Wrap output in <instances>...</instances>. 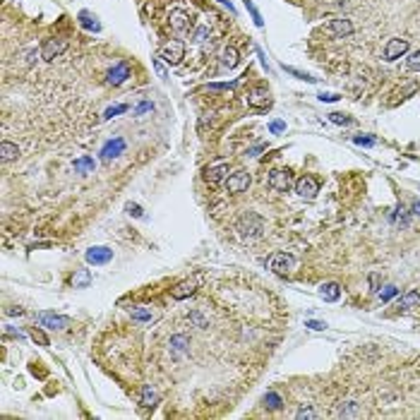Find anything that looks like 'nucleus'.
Instances as JSON below:
<instances>
[{
  "instance_id": "nucleus-49",
  "label": "nucleus",
  "mask_w": 420,
  "mask_h": 420,
  "mask_svg": "<svg viewBox=\"0 0 420 420\" xmlns=\"http://www.w3.org/2000/svg\"><path fill=\"white\" fill-rule=\"evenodd\" d=\"M413 214H420V200H416V202H413Z\"/></svg>"
},
{
  "instance_id": "nucleus-27",
  "label": "nucleus",
  "mask_w": 420,
  "mask_h": 420,
  "mask_svg": "<svg viewBox=\"0 0 420 420\" xmlns=\"http://www.w3.org/2000/svg\"><path fill=\"white\" fill-rule=\"evenodd\" d=\"M94 159L92 156H82V159H75V171L77 173H92L94 171Z\"/></svg>"
},
{
  "instance_id": "nucleus-37",
  "label": "nucleus",
  "mask_w": 420,
  "mask_h": 420,
  "mask_svg": "<svg viewBox=\"0 0 420 420\" xmlns=\"http://www.w3.org/2000/svg\"><path fill=\"white\" fill-rule=\"evenodd\" d=\"M353 142H355V144H358V147H375V142H377V139H375V137H353Z\"/></svg>"
},
{
  "instance_id": "nucleus-39",
  "label": "nucleus",
  "mask_w": 420,
  "mask_h": 420,
  "mask_svg": "<svg viewBox=\"0 0 420 420\" xmlns=\"http://www.w3.org/2000/svg\"><path fill=\"white\" fill-rule=\"evenodd\" d=\"M284 70H286V72H291V75H296L298 80H305V82H315V77H310L308 72H300V70H296V68H286V65H284Z\"/></svg>"
},
{
  "instance_id": "nucleus-23",
  "label": "nucleus",
  "mask_w": 420,
  "mask_h": 420,
  "mask_svg": "<svg viewBox=\"0 0 420 420\" xmlns=\"http://www.w3.org/2000/svg\"><path fill=\"white\" fill-rule=\"evenodd\" d=\"M89 284H92V271L89 269L75 271V276H72V286H75V288H87Z\"/></svg>"
},
{
  "instance_id": "nucleus-36",
  "label": "nucleus",
  "mask_w": 420,
  "mask_h": 420,
  "mask_svg": "<svg viewBox=\"0 0 420 420\" xmlns=\"http://www.w3.org/2000/svg\"><path fill=\"white\" fill-rule=\"evenodd\" d=\"M151 65H154L156 75H159L161 80H166V77H168V70H166V65L161 63V58H151Z\"/></svg>"
},
{
  "instance_id": "nucleus-31",
  "label": "nucleus",
  "mask_w": 420,
  "mask_h": 420,
  "mask_svg": "<svg viewBox=\"0 0 420 420\" xmlns=\"http://www.w3.org/2000/svg\"><path fill=\"white\" fill-rule=\"evenodd\" d=\"M125 110H127V106H125V104H115V106L106 108V113H104V120H110V118L120 115V113H125Z\"/></svg>"
},
{
  "instance_id": "nucleus-43",
  "label": "nucleus",
  "mask_w": 420,
  "mask_h": 420,
  "mask_svg": "<svg viewBox=\"0 0 420 420\" xmlns=\"http://www.w3.org/2000/svg\"><path fill=\"white\" fill-rule=\"evenodd\" d=\"M269 130L274 132V135H281V132H286V122L284 120H274L269 125Z\"/></svg>"
},
{
  "instance_id": "nucleus-17",
  "label": "nucleus",
  "mask_w": 420,
  "mask_h": 420,
  "mask_svg": "<svg viewBox=\"0 0 420 420\" xmlns=\"http://www.w3.org/2000/svg\"><path fill=\"white\" fill-rule=\"evenodd\" d=\"M360 416H363V411L355 401H343L336 411V418H360Z\"/></svg>"
},
{
  "instance_id": "nucleus-13",
  "label": "nucleus",
  "mask_w": 420,
  "mask_h": 420,
  "mask_svg": "<svg viewBox=\"0 0 420 420\" xmlns=\"http://www.w3.org/2000/svg\"><path fill=\"white\" fill-rule=\"evenodd\" d=\"M269 267L274 274H281V276H284V274H288V271L293 269V257L286 255V252H276V255L271 257Z\"/></svg>"
},
{
  "instance_id": "nucleus-19",
  "label": "nucleus",
  "mask_w": 420,
  "mask_h": 420,
  "mask_svg": "<svg viewBox=\"0 0 420 420\" xmlns=\"http://www.w3.org/2000/svg\"><path fill=\"white\" fill-rule=\"evenodd\" d=\"M319 296H322L326 303H334V300L341 298V286L339 284H322L319 286Z\"/></svg>"
},
{
  "instance_id": "nucleus-15",
  "label": "nucleus",
  "mask_w": 420,
  "mask_h": 420,
  "mask_svg": "<svg viewBox=\"0 0 420 420\" xmlns=\"http://www.w3.org/2000/svg\"><path fill=\"white\" fill-rule=\"evenodd\" d=\"M228 178V163H216V166H209L204 171V180L207 183H221Z\"/></svg>"
},
{
  "instance_id": "nucleus-14",
  "label": "nucleus",
  "mask_w": 420,
  "mask_h": 420,
  "mask_svg": "<svg viewBox=\"0 0 420 420\" xmlns=\"http://www.w3.org/2000/svg\"><path fill=\"white\" fill-rule=\"evenodd\" d=\"M127 77H130V65L122 60V63L115 65V68H110V72L106 75V82H108L110 87H118V84H122Z\"/></svg>"
},
{
  "instance_id": "nucleus-9",
  "label": "nucleus",
  "mask_w": 420,
  "mask_h": 420,
  "mask_svg": "<svg viewBox=\"0 0 420 420\" xmlns=\"http://www.w3.org/2000/svg\"><path fill=\"white\" fill-rule=\"evenodd\" d=\"M296 192H298L303 200H315L317 192H319V183L312 176H303L298 183H296Z\"/></svg>"
},
{
  "instance_id": "nucleus-33",
  "label": "nucleus",
  "mask_w": 420,
  "mask_h": 420,
  "mask_svg": "<svg viewBox=\"0 0 420 420\" xmlns=\"http://www.w3.org/2000/svg\"><path fill=\"white\" fill-rule=\"evenodd\" d=\"M29 336H31V339H34V341H36L39 346H48V336H46V334L41 331L39 326H34V329L29 331Z\"/></svg>"
},
{
  "instance_id": "nucleus-45",
  "label": "nucleus",
  "mask_w": 420,
  "mask_h": 420,
  "mask_svg": "<svg viewBox=\"0 0 420 420\" xmlns=\"http://www.w3.org/2000/svg\"><path fill=\"white\" fill-rule=\"evenodd\" d=\"M190 319H192V322H195L197 326H207V322H204V317H202V315H197V312H192V315H190Z\"/></svg>"
},
{
  "instance_id": "nucleus-32",
  "label": "nucleus",
  "mask_w": 420,
  "mask_h": 420,
  "mask_svg": "<svg viewBox=\"0 0 420 420\" xmlns=\"http://www.w3.org/2000/svg\"><path fill=\"white\" fill-rule=\"evenodd\" d=\"M296 418H298V420H305V418L315 420V418H317V411H315L312 406H300L298 413H296Z\"/></svg>"
},
{
  "instance_id": "nucleus-1",
  "label": "nucleus",
  "mask_w": 420,
  "mask_h": 420,
  "mask_svg": "<svg viewBox=\"0 0 420 420\" xmlns=\"http://www.w3.org/2000/svg\"><path fill=\"white\" fill-rule=\"evenodd\" d=\"M235 228L240 230V235H245V238H259L264 233V218L255 214V211H247V214L238 218Z\"/></svg>"
},
{
  "instance_id": "nucleus-6",
  "label": "nucleus",
  "mask_w": 420,
  "mask_h": 420,
  "mask_svg": "<svg viewBox=\"0 0 420 420\" xmlns=\"http://www.w3.org/2000/svg\"><path fill=\"white\" fill-rule=\"evenodd\" d=\"M247 106L255 110H267L271 106V94L264 87H255V89L247 94Z\"/></svg>"
},
{
  "instance_id": "nucleus-47",
  "label": "nucleus",
  "mask_w": 420,
  "mask_h": 420,
  "mask_svg": "<svg viewBox=\"0 0 420 420\" xmlns=\"http://www.w3.org/2000/svg\"><path fill=\"white\" fill-rule=\"evenodd\" d=\"M218 2H221L223 7H228L230 12H235V7H233V2H230V0H218Z\"/></svg>"
},
{
  "instance_id": "nucleus-38",
  "label": "nucleus",
  "mask_w": 420,
  "mask_h": 420,
  "mask_svg": "<svg viewBox=\"0 0 420 420\" xmlns=\"http://www.w3.org/2000/svg\"><path fill=\"white\" fill-rule=\"evenodd\" d=\"M408 70H413V72H418L420 70V51L411 53V58H408Z\"/></svg>"
},
{
  "instance_id": "nucleus-16",
  "label": "nucleus",
  "mask_w": 420,
  "mask_h": 420,
  "mask_svg": "<svg viewBox=\"0 0 420 420\" xmlns=\"http://www.w3.org/2000/svg\"><path fill=\"white\" fill-rule=\"evenodd\" d=\"M195 291H197L195 281H183V284H178L171 291V296H173V300H185V298H190V296H195Z\"/></svg>"
},
{
  "instance_id": "nucleus-30",
  "label": "nucleus",
  "mask_w": 420,
  "mask_h": 420,
  "mask_svg": "<svg viewBox=\"0 0 420 420\" xmlns=\"http://www.w3.org/2000/svg\"><path fill=\"white\" fill-rule=\"evenodd\" d=\"M245 7H247V12L252 14L255 24H257V27H262V24H264V19H262V14H259V10L255 7V2H252V0H245Z\"/></svg>"
},
{
  "instance_id": "nucleus-48",
  "label": "nucleus",
  "mask_w": 420,
  "mask_h": 420,
  "mask_svg": "<svg viewBox=\"0 0 420 420\" xmlns=\"http://www.w3.org/2000/svg\"><path fill=\"white\" fill-rule=\"evenodd\" d=\"M7 315H24L22 308H12V310H7Z\"/></svg>"
},
{
  "instance_id": "nucleus-29",
  "label": "nucleus",
  "mask_w": 420,
  "mask_h": 420,
  "mask_svg": "<svg viewBox=\"0 0 420 420\" xmlns=\"http://www.w3.org/2000/svg\"><path fill=\"white\" fill-rule=\"evenodd\" d=\"M418 300H420V293L418 291H411V293H406L404 298H399V308H401V310H408V308L418 305Z\"/></svg>"
},
{
  "instance_id": "nucleus-22",
  "label": "nucleus",
  "mask_w": 420,
  "mask_h": 420,
  "mask_svg": "<svg viewBox=\"0 0 420 420\" xmlns=\"http://www.w3.org/2000/svg\"><path fill=\"white\" fill-rule=\"evenodd\" d=\"M238 60H240V55H238V51L233 48V46H226L223 51H221V63H223V68H235L238 65Z\"/></svg>"
},
{
  "instance_id": "nucleus-5",
  "label": "nucleus",
  "mask_w": 420,
  "mask_h": 420,
  "mask_svg": "<svg viewBox=\"0 0 420 420\" xmlns=\"http://www.w3.org/2000/svg\"><path fill=\"white\" fill-rule=\"evenodd\" d=\"M271 190L276 192H288L293 188V178H291V171H271L269 178H267Z\"/></svg>"
},
{
  "instance_id": "nucleus-46",
  "label": "nucleus",
  "mask_w": 420,
  "mask_h": 420,
  "mask_svg": "<svg viewBox=\"0 0 420 420\" xmlns=\"http://www.w3.org/2000/svg\"><path fill=\"white\" fill-rule=\"evenodd\" d=\"M207 34H209V29H207V27H200L197 31H195V41H202L204 36H207Z\"/></svg>"
},
{
  "instance_id": "nucleus-2",
  "label": "nucleus",
  "mask_w": 420,
  "mask_h": 420,
  "mask_svg": "<svg viewBox=\"0 0 420 420\" xmlns=\"http://www.w3.org/2000/svg\"><path fill=\"white\" fill-rule=\"evenodd\" d=\"M319 31L326 39H343V36H351L353 34V22L351 19H329Z\"/></svg>"
},
{
  "instance_id": "nucleus-25",
  "label": "nucleus",
  "mask_w": 420,
  "mask_h": 420,
  "mask_svg": "<svg viewBox=\"0 0 420 420\" xmlns=\"http://www.w3.org/2000/svg\"><path fill=\"white\" fill-rule=\"evenodd\" d=\"M130 317L137 319V322H149L154 315H151V308H147V305H137V308L130 310Z\"/></svg>"
},
{
  "instance_id": "nucleus-24",
  "label": "nucleus",
  "mask_w": 420,
  "mask_h": 420,
  "mask_svg": "<svg viewBox=\"0 0 420 420\" xmlns=\"http://www.w3.org/2000/svg\"><path fill=\"white\" fill-rule=\"evenodd\" d=\"M80 24H82V29H87V31H99V29H101L99 19H96L92 12H80Z\"/></svg>"
},
{
  "instance_id": "nucleus-44",
  "label": "nucleus",
  "mask_w": 420,
  "mask_h": 420,
  "mask_svg": "<svg viewBox=\"0 0 420 420\" xmlns=\"http://www.w3.org/2000/svg\"><path fill=\"white\" fill-rule=\"evenodd\" d=\"M305 326H310V329H315V331H324V329H326L324 322H317V319H310V322H305Z\"/></svg>"
},
{
  "instance_id": "nucleus-4",
  "label": "nucleus",
  "mask_w": 420,
  "mask_h": 420,
  "mask_svg": "<svg viewBox=\"0 0 420 420\" xmlns=\"http://www.w3.org/2000/svg\"><path fill=\"white\" fill-rule=\"evenodd\" d=\"M65 48H68V41H65V39H58V36L46 39V43L41 46V58L51 63V60H55L58 55L65 53Z\"/></svg>"
},
{
  "instance_id": "nucleus-35",
  "label": "nucleus",
  "mask_w": 420,
  "mask_h": 420,
  "mask_svg": "<svg viewBox=\"0 0 420 420\" xmlns=\"http://www.w3.org/2000/svg\"><path fill=\"white\" fill-rule=\"evenodd\" d=\"M329 120L336 122V125H351L353 118L351 115H343V113H329Z\"/></svg>"
},
{
  "instance_id": "nucleus-8",
  "label": "nucleus",
  "mask_w": 420,
  "mask_h": 420,
  "mask_svg": "<svg viewBox=\"0 0 420 420\" xmlns=\"http://www.w3.org/2000/svg\"><path fill=\"white\" fill-rule=\"evenodd\" d=\"M39 324L48 326V329H55V331H63L70 326V319L63 317V315H55V312H39Z\"/></svg>"
},
{
  "instance_id": "nucleus-42",
  "label": "nucleus",
  "mask_w": 420,
  "mask_h": 420,
  "mask_svg": "<svg viewBox=\"0 0 420 420\" xmlns=\"http://www.w3.org/2000/svg\"><path fill=\"white\" fill-rule=\"evenodd\" d=\"M319 101H324V104H334V101H339L341 96L339 94H331V92H322V94L317 96Z\"/></svg>"
},
{
  "instance_id": "nucleus-11",
  "label": "nucleus",
  "mask_w": 420,
  "mask_h": 420,
  "mask_svg": "<svg viewBox=\"0 0 420 420\" xmlns=\"http://www.w3.org/2000/svg\"><path fill=\"white\" fill-rule=\"evenodd\" d=\"M122 151H125V139H122V137L108 139V142L104 144V149H101V161H110V159L120 156Z\"/></svg>"
},
{
  "instance_id": "nucleus-26",
  "label": "nucleus",
  "mask_w": 420,
  "mask_h": 420,
  "mask_svg": "<svg viewBox=\"0 0 420 420\" xmlns=\"http://www.w3.org/2000/svg\"><path fill=\"white\" fill-rule=\"evenodd\" d=\"M188 346H190V336H188V334H176V336H171V348H173L176 353L188 351Z\"/></svg>"
},
{
  "instance_id": "nucleus-18",
  "label": "nucleus",
  "mask_w": 420,
  "mask_h": 420,
  "mask_svg": "<svg viewBox=\"0 0 420 420\" xmlns=\"http://www.w3.org/2000/svg\"><path fill=\"white\" fill-rule=\"evenodd\" d=\"M139 404H142L144 408H151V406L159 404V394L151 389V384H144V387H142V392H139Z\"/></svg>"
},
{
  "instance_id": "nucleus-20",
  "label": "nucleus",
  "mask_w": 420,
  "mask_h": 420,
  "mask_svg": "<svg viewBox=\"0 0 420 420\" xmlns=\"http://www.w3.org/2000/svg\"><path fill=\"white\" fill-rule=\"evenodd\" d=\"M17 156H19V147L12 144V142H7V139H2L0 142V159L7 163V161H12V159H17Z\"/></svg>"
},
{
  "instance_id": "nucleus-40",
  "label": "nucleus",
  "mask_w": 420,
  "mask_h": 420,
  "mask_svg": "<svg viewBox=\"0 0 420 420\" xmlns=\"http://www.w3.org/2000/svg\"><path fill=\"white\" fill-rule=\"evenodd\" d=\"M127 214H130V216H135V218H142L144 216V211H142V207H139V204H127Z\"/></svg>"
},
{
  "instance_id": "nucleus-10",
  "label": "nucleus",
  "mask_w": 420,
  "mask_h": 420,
  "mask_svg": "<svg viewBox=\"0 0 420 420\" xmlns=\"http://www.w3.org/2000/svg\"><path fill=\"white\" fill-rule=\"evenodd\" d=\"M250 188V176L245 173V171H235V173H230L226 178V190L233 192V195H238V192H245Z\"/></svg>"
},
{
  "instance_id": "nucleus-7",
  "label": "nucleus",
  "mask_w": 420,
  "mask_h": 420,
  "mask_svg": "<svg viewBox=\"0 0 420 420\" xmlns=\"http://www.w3.org/2000/svg\"><path fill=\"white\" fill-rule=\"evenodd\" d=\"M87 262L89 264H94V267H101V264H108L110 259H113V250L106 247V245H96V247H89L87 250Z\"/></svg>"
},
{
  "instance_id": "nucleus-3",
  "label": "nucleus",
  "mask_w": 420,
  "mask_h": 420,
  "mask_svg": "<svg viewBox=\"0 0 420 420\" xmlns=\"http://www.w3.org/2000/svg\"><path fill=\"white\" fill-rule=\"evenodd\" d=\"M159 58L166 60L168 65H178V63H183V58H185V46H183L180 41H168V43H163Z\"/></svg>"
},
{
  "instance_id": "nucleus-28",
  "label": "nucleus",
  "mask_w": 420,
  "mask_h": 420,
  "mask_svg": "<svg viewBox=\"0 0 420 420\" xmlns=\"http://www.w3.org/2000/svg\"><path fill=\"white\" fill-rule=\"evenodd\" d=\"M264 406L271 408V411H279V408L284 406V399H281L276 392H267L264 394Z\"/></svg>"
},
{
  "instance_id": "nucleus-34",
  "label": "nucleus",
  "mask_w": 420,
  "mask_h": 420,
  "mask_svg": "<svg viewBox=\"0 0 420 420\" xmlns=\"http://www.w3.org/2000/svg\"><path fill=\"white\" fill-rule=\"evenodd\" d=\"M394 296H399V288H396V286H384V291H380L382 303H389Z\"/></svg>"
},
{
  "instance_id": "nucleus-21",
  "label": "nucleus",
  "mask_w": 420,
  "mask_h": 420,
  "mask_svg": "<svg viewBox=\"0 0 420 420\" xmlns=\"http://www.w3.org/2000/svg\"><path fill=\"white\" fill-rule=\"evenodd\" d=\"M188 27H190L188 14L183 12V10H173V12H171V29H176V31H185Z\"/></svg>"
},
{
  "instance_id": "nucleus-12",
  "label": "nucleus",
  "mask_w": 420,
  "mask_h": 420,
  "mask_svg": "<svg viewBox=\"0 0 420 420\" xmlns=\"http://www.w3.org/2000/svg\"><path fill=\"white\" fill-rule=\"evenodd\" d=\"M408 51V41L406 39H392L387 46H384V60H396V58H401V55Z\"/></svg>"
},
{
  "instance_id": "nucleus-41",
  "label": "nucleus",
  "mask_w": 420,
  "mask_h": 420,
  "mask_svg": "<svg viewBox=\"0 0 420 420\" xmlns=\"http://www.w3.org/2000/svg\"><path fill=\"white\" fill-rule=\"evenodd\" d=\"M149 110H154V104H151V101H142L135 108V113L137 115H144V113H149Z\"/></svg>"
}]
</instances>
